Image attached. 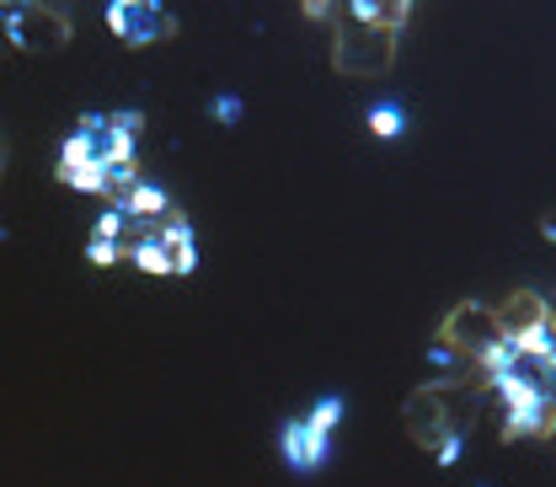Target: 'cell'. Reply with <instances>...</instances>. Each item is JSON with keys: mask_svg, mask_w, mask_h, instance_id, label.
Listing matches in <instances>:
<instances>
[{"mask_svg": "<svg viewBox=\"0 0 556 487\" xmlns=\"http://www.w3.org/2000/svg\"><path fill=\"white\" fill-rule=\"evenodd\" d=\"M552 327H556V305H552Z\"/></svg>", "mask_w": 556, "mask_h": 487, "instance_id": "9a60e30c", "label": "cell"}, {"mask_svg": "<svg viewBox=\"0 0 556 487\" xmlns=\"http://www.w3.org/2000/svg\"><path fill=\"white\" fill-rule=\"evenodd\" d=\"M556 397H508L503 402V439H552Z\"/></svg>", "mask_w": 556, "mask_h": 487, "instance_id": "8992f818", "label": "cell"}, {"mask_svg": "<svg viewBox=\"0 0 556 487\" xmlns=\"http://www.w3.org/2000/svg\"><path fill=\"white\" fill-rule=\"evenodd\" d=\"M407 428H413L417 439L428 445V450H439L444 439H455V434H466L455 417H450V391H444V380H433V386H422L413 402H407Z\"/></svg>", "mask_w": 556, "mask_h": 487, "instance_id": "5b68a950", "label": "cell"}, {"mask_svg": "<svg viewBox=\"0 0 556 487\" xmlns=\"http://www.w3.org/2000/svg\"><path fill=\"white\" fill-rule=\"evenodd\" d=\"M129 258V247L124 241H113V236H97L91 230V241H86V263L91 269H113V263H124Z\"/></svg>", "mask_w": 556, "mask_h": 487, "instance_id": "7c38bea8", "label": "cell"}, {"mask_svg": "<svg viewBox=\"0 0 556 487\" xmlns=\"http://www.w3.org/2000/svg\"><path fill=\"white\" fill-rule=\"evenodd\" d=\"M327 450H332V445H321V439L305 428V417H283V423H278V455H283L289 472H316V466H327Z\"/></svg>", "mask_w": 556, "mask_h": 487, "instance_id": "52a82bcc", "label": "cell"}, {"mask_svg": "<svg viewBox=\"0 0 556 487\" xmlns=\"http://www.w3.org/2000/svg\"><path fill=\"white\" fill-rule=\"evenodd\" d=\"M155 230H161V241L172 247V274H193L199 269V236H193V220L182 214V209H166L161 220H155Z\"/></svg>", "mask_w": 556, "mask_h": 487, "instance_id": "ba28073f", "label": "cell"}, {"mask_svg": "<svg viewBox=\"0 0 556 487\" xmlns=\"http://www.w3.org/2000/svg\"><path fill=\"white\" fill-rule=\"evenodd\" d=\"M541 236H546V241H556V209L546 214V220H541Z\"/></svg>", "mask_w": 556, "mask_h": 487, "instance_id": "5bb4252c", "label": "cell"}, {"mask_svg": "<svg viewBox=\"0 0 556 487\" xmlns=\"http://www.w3.org/2000/svg\"><path fill=\"white\" fill-rule=\"evenodd\" d=\"M208 113H214V118H219V124H236V118H241V113H247V108H241V97H230V91H219V97H214V102H208Z\"/></svg>", "mask_w": 556, "mask_h": 487, "instance_id": "4fadbf2b", "label": "cell"}, {"mask_svg": "<svg viewBox=\"0 0 556 487\" xmlns=\"http://www.w3.org/2000/svg\"><path fill=\"white\" fill-rule=\"evenodd\" d=\"M439 338L455 348V353L466 348L471 359H482L486 348L503 338V327H497V311H492V305H482V300H460V305L450 311V322H444Z\"/></svg>", "mask_w": 556, "mask_h": 487, "instance_id": "277c9868", "label": "cell"}, {"mask_svg": "<svg viewBox=\"0 0 556 487\" xmlns=\"http://www.w3.org/2000/svg\"><path fill=\"white\" fill-rule=\"evenodd\" d=\"M364 129L375 139H402L407 135V108H402L396 97H380V102L364 113Z\"/></svg>", "mask_w": 556, "mask_h": 487, "instance_id": "30bf717a", "label": "cell"}, {"mask_svg": "<svg viewBox=\"0 0 556 487\" xmlns=\"http://www.w3.org/2000/svg\"><path fill=\"white\" fill-rule=\"evenodd\" d=\"M0 27H5V43L11 49H27V54H43V49H60L70 43V16L54 5H0Z\"/></svg>", "mask_w": 556, "mask_h": 487, "instance_id": "6da1fadb", "label": "cell"}, {"mask_svg": "<svg viewBox=\"0 0 556 487\" xmlns=\"http://www.w3.org/2000/svg\"><path fill=\"white\" fill-rule=\"evenodd\" d=\"M343 413H348V402L338 397V391H327V397H321V402H316V408L305 413V428H311V434H316L321 445H332V428L343 423Z\"/></svg>", "mask_w": 556, "mask_h": 487, "instance_id": "8fae6325", "label": "cell"}, {"mask_svg": "<svg viewBox=\"0 0 556 487\" xmlns=\"http://www.w3.org/2000/svg\"><path fill=\"white\" fill-rule=\"evenodd\" d=\"M102 22H108V33L124 38L129 49L161 43V38L177 33V16H172L166 5H155V0H113V5L102 11Z\"/></svg>", "mask_w": 556, "mask_h": 487, "instance_id": "3957f363", "label": "cell"}, {"mask_svg": "<svg viewBox=\"0 0 556 487\" xmlns=\"http://www.w3.org/2000/svg\"><path fill=\"white\" fill-rule=\"evenodd\" d=\"M0 241H5V225H0Z\"/></svg>", "mask_w": 556, "mask_h": 487, "instance_id": "2e32d148", "label": "cell"}, {"mask_svg": "<svg viewBox=\"0 0 556 487\" xmlns=\"http://www.w3.org/2000/svg\"><path fill=\"white\" fill-rule=\"evenodd\" d=\"M343 27H338V49H332V60L343 75H380V70H391L396 60V33H386V27H369V22H353V16H338Z\"/></svg>", "mask_w": 556, "mask_h": 487, "instance_id": "7a4b0ae2", "label": "cell"}, {"mask_svg": "<svg viewBox=\"0 0 556 487\" xmlns=\"http://www.w3.org/2000/svg\"><path fill=\"white\" fill-rule=\"evenodd\" d=\"M113 204L124 209V214H129L135 225H155V220H161L166 209H177V204H172V193H166V188H161L155 177H139L135 188H129L124 199H113Z\"/></svg>", "mask_w": 556, "mask_h": 487, "instance_id": "9c48e42d", "label": "cell"}]
</instances>
